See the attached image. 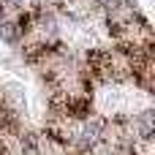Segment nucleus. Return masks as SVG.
<instances>
[{
	"mask_svg": "<svg viewBox=\"0 0 155 155\" xmlns=\"http://www.w3.org/2000/svg\"><path fill=\"white\" fill-rule=\"evenodd\" d=\"M0 16H5V3L0 0Z\"/></svg>",
	"mask_w": 155,
	"mask_h": 155,
	"instance_id": "obj_5",
	"label": "nucleus"
},
{
	"mask_svg": "<svg viewBox=\"0 0 155 155\" xmlns=\"http://www.w3.org/2000/svg\"><path fill=\"white\" fill-rule=\"evenodd\" d=\"M16 136H19V150H22V155H38V136L35 134L19 131Z\"/></svg>",
	"mask_w": 155,
	"mask_h": 155,
	"instance_id": "obj_2",
	"label": "nucleus"
},
{
	"mask_svg": "<svg viewBox=\"0 0 155 155\" xmlns=\"http://www.w3.org/2000/svg\"><path fill=\"white\" fill-rule=\"evenodd\" d=\"M153 120H155L153 112H144V114L139 117V136H142L144 142L153 139V131H155V123H153Z\"/></svg>",
	"mask_w": 155,
	"mask_h": 155,
	"instance_id": "obj_3",
	"label": "nucleus"
},
{
	"mask_svg": "<svg viewBox=\"0 0 155 155\" xmlns=\"http://www.w3.org/2000/svg\"><path fill=\"white\" fill-rule=\"evenodd\" d=\"M0 38H3L5 44H16V41H22V30H19L14 14L0 16Z\"/></svg>",
	"mask_w": 155,
	"mask_h": 155,
	"instance_id": "obj_1",
	"label": "nucleus"
},
{
	"mask_svg": "<svg viewBox=\"0 0 155 155\" xmlns=\"http://www.w3.org/2000/svg\"><path fill=\"white\" fill-rule=\"evenodd\" d=\"M0 155H11V147H8L3 139H0Z\"/></svg>",
	"mask_w": 155,
	"mask_h": 155,
	"instance_id": "obj_4",
	"label": "nucleus"
}]
</instances>
